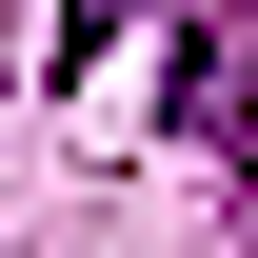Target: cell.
<instances>
[{"instance_id":"cell-1","label":"cell","mask_w":258,"mask_h":258,"mask_svg":"<svg viewBox=\"0 0 258 258\" xmlns=\"http://www.w3.org/2000/svg\"><path fill=\"white\" fill-rule=\"evenodd\" d=\"M119 20H139V0H60V80H99V60H119Z\"/></svg>"}]
</instances>
